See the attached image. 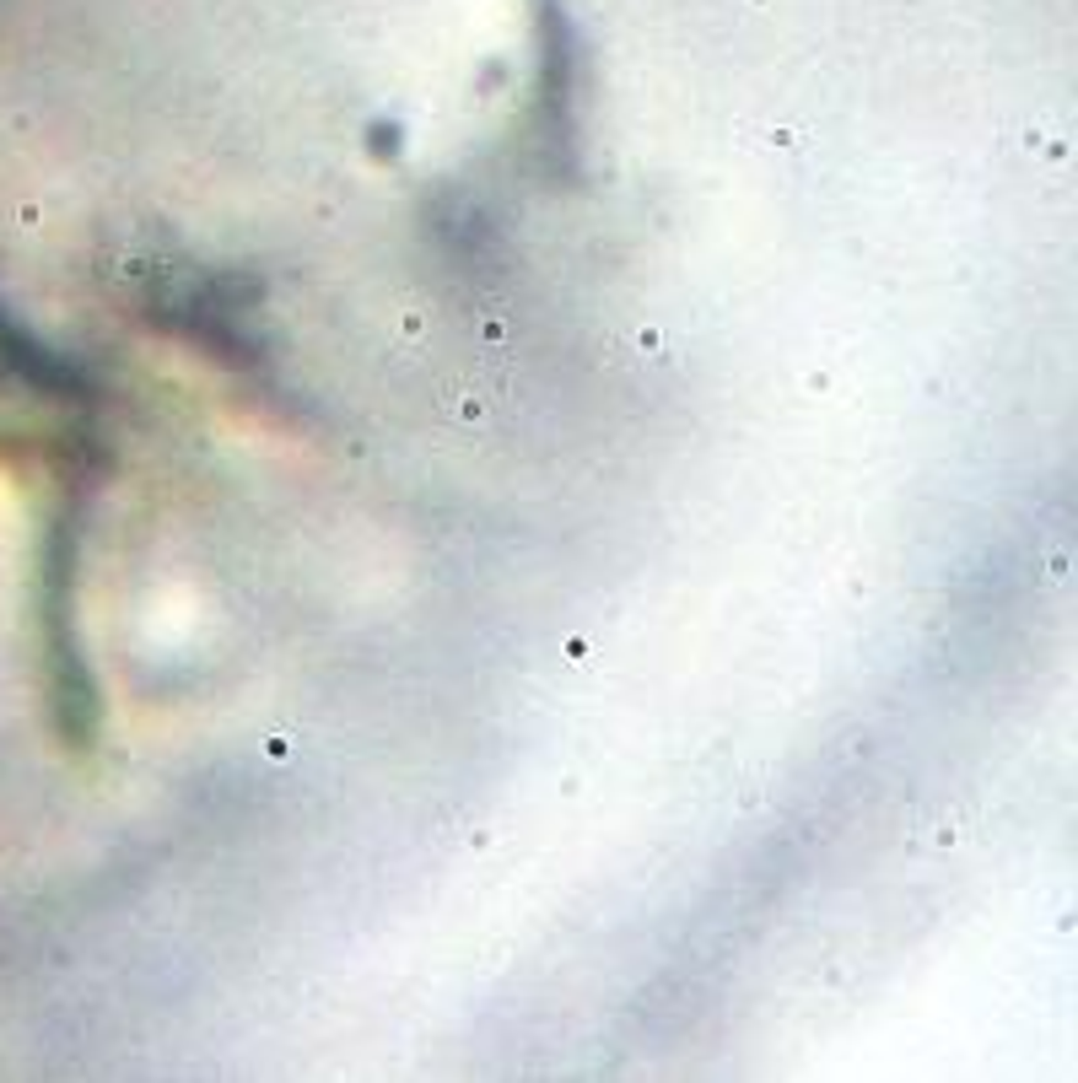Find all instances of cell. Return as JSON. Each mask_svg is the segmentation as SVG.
Instances as JSON below:
<instances>
[{
    "label": "cell",
    "instance_id": "6da1fadb",
    "mask_svg": "<svg viewBox=\"0 0 1078 1083\" xmlns=\"http://www.w3.org/2000/svg\"><path fill=\"white\" fill-rule=\"evenodd\" d=\"M437 416L453 426H485L496 416V394L480 388V383H442L437 394Z\"/></svg>",
    "mask_w": 1078,
    "mask_h": 1083
},
{
    "label": "cell",
    "instance_id": "7a4b0ae2",
    "mask_svg": "<svg viewBox=\"0 0 1078 1083\" xmlns=\"http://www.w3.org/2000/svg\"><path fill=\"white\" fill-rule=\"evenodd\" d=\"M922 836H928L933 846H959V841H965V814H959V809H938V814H933V825H928Z\"/></svg>",
    "mask_w": 1078,
    "mask_h": 1083
},
{
    "label": "cell",
    "instance_id": "3957f363",
    "mask_svg": "<svg viewBox=\"0 0 1078 1083\" xmlns=\"http://www.w3.org/2000/svg\"><path fill=\"white\" fill-rule=\"evenodd\" d=\"M631 351H637L642 361H648V356L669 361V346H663V329H658V324H642V329L631 335Z\"/></svg>",
    "mask_w": 1078,
    "mask_h": 1083
},
{
    "label": "cell",
    "instance_id": "277c9868",
    "mask_svg": "<svg viewBox=\"0 0 1078 1083\" xmlns=\"http://www.w3.org/2000/svg\"><path fill=\"white\" fill-rule=\"evenodd\" d=\"M480 340H485V346H502V340H507V318H502V307H491V313L480 318Z\"/></svg>",
    "mask_w": 1078,
    "mask_h": 1083
},
{
    "label": "cell",
    "instance_id": "5b68a950",
    "mask_svg": "<svg viewBox=\"0 0 1078 1083\" xmlns=\"http://www.w3.org/2000/svg\"><path fill=\"white\" fill-rule=\"evenodd\" d=\"M777 151H809V129H772L766 135Z\"/></svg>",
    "mask_w": 1078,
    "mask_h": 1083
},
{
    "label": "cell",
    "instance_id": "8992f818",
    "mask_svg": "<svg viewBox=\"0 0 1078 1083\" xmlns=\"http://www.w3.org/2000/svg\"><path fill=\"white\" fill-rule=\"evenodd\" d=\"M264 760H275V766L292 760V738H286V733H270V738H264Z\"/></svg>",
    "mask_w": 1078,
    "mask_h": 1083
},
{
    "label": "cell",
    "instance_id": "52a82bcc",
    "mask_svg": "<svg viewBox=\"0 0 1078 1083\" xmlns=\"http://www.w3.org/2000/svg\"><path fill=\"white\" fill-rule=\"evenodd\" d=\"M420 329H426V313H420V307H405V313H399V335H405V340H420Z\"/></svg>",
    "mask_w": 1078,
    "mask_h": 1083
}]
</instances>
